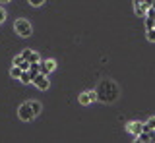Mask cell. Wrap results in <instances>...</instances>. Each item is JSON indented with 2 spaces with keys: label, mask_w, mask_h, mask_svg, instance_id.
Masks as SVG:
<instances>
[{
  "label": "cell",
  "mask_w": 155,
  "mask_h": 143,
  "mask_svg": "<svg viewBox=\"0 0 155 143\" xmlns=\"http://www.w3.org/2000/svg\"><path fill=\"white\" fill-rule=\"evenodd\" d=\"M95 93H97V99L101 103H114L120 95V89L113 79H103V81L97 85Z\"/></svg>",
  "instance_id": "6da1fadb"
},
{
  "label": "cell",
  "mask_w": 155,
  "mask_h": 143,
  "mask_svg": "<svg viewBox=\"0 0 155 143\" xmlns=\"http://www.w3.org/2000/svg\"><path fill=\"white\" fill-rule=\"evenodd\" d=\"M14 31H16L19 37H29L31 35V23H29L27 20H16V23H14Z\"/></svg>",
  "instance_id": "7a4b0ae2"
},
{
  "label": "cell",
  "mask_w": 155,
  "mask_h": 143,
  "mask_svg": "<svg viewBox=\"0 0 155 143\" xmlns=\"http://www.w3.org/2000/svg\"><path fill=\"white\" fill-rule=\"evenodd\" d=\"M151 4H153V0H134V12L140 17H145V14L151 8Z\"/></svg>",
  "instance_id": "3957f363"
},
{
  "label": "cell",
  "mask_w": 155,
  "mask_h": 143,
  "mask_svg": "<svg viewBox=\"0 0 155 143\" xmlns=\"http://www.w3.org/2000/svg\"><path fill=\"white\" fill-rule=\"evenodd\" d=\"M18 116H19V120H23V122H31L33 118H35L31 104H29V103H23L21 106L18 108Z\"/></svg>",
  "instance_id": "277c9868"
},
{
  "label": "cell",
  "mask_w": 155,
  "mask_h": 143,
  "mask_svg": "<svg viewBox=\"0 0 155 143\" xmlns=\"http://www.w3.org/2000/svg\"><path fill=\"white\" fill-rule=\"evenodd\" d=\"M33 85H35L37 89H41V91H47V89H48V85H51V83H48L47 75L39 72V74L35 75V79H33Z\"/></svg>",
  "instance_id": "5b68a950"
},
{
  "label": "cell",
  "mask_w": 155,
  "mask_h": 143,
  "mask_svg": "<svg viewBox=\"0 0 155 143\" xmlns=\"http://www.w3.org/2000/svg\"><path fill=\"white\" fill-rule=\"evenodd\" d=\"M78 101H80V104H91L93 101H97V93L95 91H84L78 97Z\"/></svg>",
  "instance_id": "8992f818"
},
{
  "label": "cell",
  "mask_w": 155,
  "mask_h": 143,
  "mask_svg": "<svg viewBox=\"0 0 155 143\" xmlns=\"http://www.w3.org/2000/svg\"><path fill=\"white\" fill-rule=\"evenodd\" d=\"M39 66H41V74H51L52 70L56 68V62L54 60H43V62H39Z\"/></svg>",
  "instance_id": "52a82bcc"
},
{
  "label": "cell",
  "mask_w": 155,
  "mask_h": 143,
  "mask_svg": "<svg viewBox=\"0 0 155 143\" xmlns=\"http://www.w3.org/2000/svg\"><path fill=\"white\" fill-rule=\"evenodd\" d=\"M126 128H128V132L132 133V137H138V133L143 132V124L142 122H130Z\"/></svg>",
  "instance_id": "ba28073f"
},
{
  "label": "cell",
  "mask_w": 155,
  "mask_h": 143,
  "mask_svg": "<svg viewBox=\"0 0 155 143\" xmlns=\"http://www.w3.org/2000/svg\"><path fill=\"white\" fill-rule=\"evenodd\" d=\"M21 56H23L27 62H41V56H39L35 50H31V49H25V50L21 52Z\"/></svg>",
  "instance_id": "9c48e42d"
},
{
  "label": "cell",
  "mask_w": 155,
  "mask_h": 143,
  "mask_svg": "<svg viewBox=\"0 0 155 143\" xmlns=\"http://www.w3.org/2000/svg\"><path fill=\"white\" fill-rule=\"evenodd\" d=\"M41 72V66H39V62H31V66H29V74H31V78L35 79V75ZM33 83V81H31Z\"/></svg>",
  "instance_id": "30bf717a"
},
{
  "label": "cell",
  "mask_w": 155,
  "mask_h": 143,
  "mask_svg": "<svg viewBox=\"0 0 155 143\" xmlns=\"http://www.w3.org/2000/svg\"><path fill=\"white\" fill-rule=\"evenodd\" d=\"M19 81H21V83H31V81H33L29 70H23V72H21V75H19Z\"/></svg>",
  "instance_id": "8fae6325"
},
{
  "label": "cell",
  "mask_w": 155,
  "mask_h": 143,
  "mask_svg": "<svg viewBox=\"0 0 155 143\" xmlns=\"http://www.w3.org/2000/svg\"><path fill=\"white\" fill-rule=\"evenodd\" d=\"M29 104H31V108H33V114H35V116H39V114H41V110H43L41 103H39V101H31Z\"/></svg>",
  "instance_id": "7c38bea8"
},
{
  "label": "cell",
  "mask_w": 155,
  "mask_h": 143,
  "mask_svg": "<svg viewBox=\"0 0 155 143\" xmlns=\"http://www.w3.org/2000/svg\"><path fill=\"white\" fill-rule=\"evenodd\" d=\"M143 130H145V132H149V130H155V116H151L147 122L143 124Z\"/></svg>",
  "instance_id": "4fadbf2b"
},
{
  "label": "cell",
  "mask_w": 155,
  "mask_h": 143,
  "mask_svg": "<svg viewBox=\"0 0 155 143\" xmlns=\"http://www.w3.org/2000/svg\"><path fill=\"white\" fill-rule=\"evenodd\" d=\"M136 139H138V141H142V143H147V141H151V139H149V132H142V133H138V137H136Z\"/></svg>",
  "instance_id": "5bb4252c"
},
{
  "label": "cell",
  "mask_w": 155,
  "mask_h": 143,
  "mask_svg": "<svg viewBox=\"0 0 155 143\" xmlns=\"http://www.w3.org/2000/svg\"><path fill=\"white\" fill-rule=\"evenodd\" d=\"M21 68H19V66H14L12 70H10V75H12V78H16V79H19V75H21Z\"/></svg>",
  "instance_id": "9a60e30c"
},
{
  "label": "cell",
  "mask_w": 155,
  "mask_h": 143,
  "mask_svg": "<svg viewBox=\"0 0 155 143\" xmlns=\"http://www.w3.org/2000/svg\"><path fill=\"white\" fill-rule=\"evenodd\" d=\"M145 35H147V41L155 43V29L151 27V29H145Z\"/></svg>",
  "instance_id": "2e32d148"
},
{
  "label": "cell",
  "mask_w": 155,
  "mask_h": 143,
  "mask_svg": "<svg viewBox=\"0 0 155 143\" xmlns=\"http://www.w3.org/2000/svg\"><path fill=\"white\" fill-rule=\"evenodd\" d=\"M153 21H155V17L145 16V29H151V27H153Z\"/></svg>",
  "instance_id": "e0dca14e"
},
{
  "label": "cell",
  "mask_w": 155,
  "mask_h": 143,
  "mask_svg": "<svg viewBox=\"0 0 155 143\" xmlns=\"http://www.w3.org/2000/svg\"><path fill=\"white\" fill-rule=\"evenodd\" d=\"M23 60H25V58H23L21 54H19V56H16V58H14V66H19V64H21Z\"/></svg>",
  "instance_id": "ac0fdd59"
},
{
  "label": "cell",
  "mask_w": 155,
  "mask_h": 143,
  "mask_svg": "<svg viewBox=\"0 0 155 143\" xmlns=\"http://www.w3.org/2000/svg\"><path fill=\"white\" fill-rule=\"evenodd\" d=\"M43 2H45V0H29V4H31V6H41Z\"/></svg>",
  "instance_id": "d6986e66"
},
{
  "label": "cell",
  "mask_w": 155,
  "mask_h": 143,
  "mask_svg": "<svg viewBox=\"0 0 155 143\" xmlns=\"http://www.w3.org/2000/svg\"><path fill=\"white\" fill-rule=\"evenodd\" d=\"M4 20H6V12H4L2 8H0V23H2Z\"/></svg>",
  "instance_id": "ffe728a7"
},
{
  "label": "cell",
  "mask_w": 155,
  "mask_h": 143,
  "mask_svg": "<svg viewBox=\"0 0 155 143\" xmlns=\"http://www.w3.org/2000/svg\"><path fill=\"white\" fill-rule=\"evenodd\" d=\"M149 139L155 141V130H149Z\"/></svg>",
  "instance_id": "44dd1931"
},
{
  "label": "cell",
  "mask_w": 155,
  "mask_h": 143,
  "mask_svg": "<svg viewBox=\"0 0 155 143\" xmlns=\"http://www.w3.org/2000/svg\"><path fill=\"white\" fill-rule=\"evenodd\" d=\"M0 2H10V0H0Z\"/></svg>",
  "instance_id": "7402d4cb"
},
{
  "label": "cell",
  "mask_w": 155,
  "mask_h": 143,
  "mask_svg": "<svg viewBox=\"0 0 155 143\" xmlns=\"http://www.w3.org/2000/svg\"><path fill=\"white\" fill-rule=\"evenodd\" d=\"M151 6H153V8H155V0H153V4H151Z\"/></svg>",
  "instance_id": "603a6c76"
},
{
  "label": "cell",
  "mask_w": 155,
  "mask_h": 143,
  "mask_svg": "<svg viewBox=\"0 0 155 143\" xmlns=\"http://www.w3.org/2000/svg\"><path fill=\"white\" fill-rule=\"evenodd\" d=\"M153 29H155V21H153Z\"/></svg>",
  "instance_id": "cb8c5ba5"
}]
</instances>
